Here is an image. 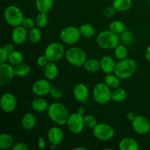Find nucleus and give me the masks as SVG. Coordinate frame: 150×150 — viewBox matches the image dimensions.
Listing matches in <instances>:
<instances>
[{
	"label": "nucleus",
	"instance_id": "28",
	"mask_svg": "<svg viewBox=\"0 0 150 150\" xmlns=\"http://www.w3.org/2000/svg\"><path fill=\"white\" fill-rule=\"evenodd\" d=\"M120 78L115 74H113V73L106 74L105 76V83H106L111 89H117V88L120 87Z\"/></svg>",
	"mask_w": 150,
	"mask_h": 150
},
{
	"label": "nucleus",
	"instance_id": "19",
	"mask_svg": "<svg viewBox=\"0 0 150 150\" xmlns=\"http://www.w3.org/2000/svg\"><path fill=\"white\" fill-rule=\"evenodd\" d=\"M43 74L48 80H54L58 76L59 68L54 62H48L43 67Z\"/></svg>",
	"mask_w": 150,
	"mask_h": 150
},
{
	"label": "nucleus",
	"instance_id": "25",
	"mask_svg": "<svg viewBox=\"0 0 150 150\" xmlns=\"http://www.w3.org/2000/svg\"><path fill=\"white\" fill-rule=\"evenodd\" d=\"M54 5L53 0H35V7L39 12L48 13Z\"/></svg>",
	"mask_w": 150,
	"mask_h": 150
},
{
	"label": "nucleus",
	"instance_id": "50",
	"mask_svg": "<svg viewBox=\"0 0 150 150\" xmlns=\"http://www.w3.org/2000/svg\"><path fill=\"white\" fill-rule=\"evenodd\" d=\"M57 145H56V144H51V146H50V148H51V149H55L56 148H57Z\"/></svg>",
	"mask_w": 150,
	"mask_h": 150
},
{
	"label": "nucleus",
	"instance_id": "46",
	"mask_svg": "<svg viewBox=\"0 0 150 150\" xmlns=\"http://www.w3.org/2000/svg\"><path fill=\"white\" fill-rule=\"evenodd\" d=\"M136 114H135L133 111H129V112H127V114H126V117H127V120H128L129 121H131V122L136 118Z\"/></svg>",
	"mask_w": 150,
	"mask_h": 150
},
{
	"label": "nucleus",
	"instance_id": "23",
	"mask_svg": "<svg viewBox=\"0 0 150 150\" xmlns=\"http://www.w3.org/2000/svg\"><path fill=\"white\" fill-rule=\"evenodd\" d=\"M14 140L13 136L8 133H1L0 135V149L4 150L13 147Z\"/></svg>",
	"mask_w": 150,
	"mask_h": 150
},
{
	"label": "nucleus",
	"instance_id": "3",
	"mask_svg": "<svg viewBox=\"0 0 150 150\" xmlns=\"http://www.w3.org/2000/svg\"><path fill=\"white\" fill-rule=\"evenodd\" d=\"M98 46L103 49H114L120 44V39L119 35L114 33L111 30H105L100 32L96 38Z\"/></svg>",
	"mask_w": 150,
	"mask_h": 150
},
{
	"label": "nucleus",
	"instance_id": "40",
	"mask_svg": "<svg viewBox=\"0 0 150 150\" xmlns=\"http://www.w3.org/2000/svg\"><path fill=\"white\" fill-rule=\"evenodd\" d=\"M48 62H49V60L48 59L46 56L44 54V55H41L38 57V59H37V64L40 67H44L48 64Z\"/></svg>",
	"mask_w": 150,
	"mask_h": 150
},
{
	"label": "nucleus",
	"instance_id": "34",
	"mask_svg": "<svg viewBox=\"0 0 150 150\" xmlns=\"http://www.w3.org/2000/svg\"><path fill=\"white\" fill-rule=\"evenodd\" d=\"M127 55H128V51L126 45L123 44H119L114 48V56L118 60H122L127 58Z\"/></svg>",
	"mask_w": 150,
	"mask_h": 150
},
{
	"label": "nucleus",
	"instance_id": "51",
	"mask_svg": "<svg viewBox=\"0 0 150 150\" xmlns=\"http://www.w3.org/2000/svg\"><path fill=\"white\" fill-rule=\"evenodd\" d=\"M147 1H150V0H147Z\"/></svg>",
	"mask_w": 150,
	"mask_h": 150
},
{
	"label": "nucleus",
	"instance_id": "12",
	"mask_svg": "<svg viewBox=\"0 0 150 150\" xmlns=\"http://www.w3.org/2000/svg\"><path fill=\"white\" fill-rule=\"evenodd\" d=\"M52 88L49 80L45 79H40L34 82L32 86V90L37 96H45L48 95Z\"/></svg>",
	"mask_w": 150,
	"mask_h": 150
},
{
	"label": "nucleus",
	"instance_id": "10",
	"mask_svg": "<svg viewBox=\"0 0 150 150\" xmlns=\"http://www.w3.org/2000/svg\"><path fill=\"white\" fill-rule=\"evenodd\" d=\"M66 125L71 133L74 134H79L81 133L83 127H85L83 115H81L78 112L70 114Z\"/></svg>",
	"mask_w": 150,
	"mask_h": 150
},
{
	"label": "nucleus",
	"instance_id": "4",
	"mask_svg": "<svg viewBox=\"0 0 150 150\" xmlns=\"http://www.w3.org/2000/svg\"><path fill=\"white\" fill-rule=\"evenodd\" d=\"M4 18L7 24L13 27L22 25L24 19L22 10L16 5H9L6 7L4 12Z\"/></svg>",
	"mask_w": 150,
	"mask_h": 150
},
{
	"label": "nucleus",
	"instance_id": "20",
	"mask_svg": "<svg viewBox=\"0 0 150 150\" xmlns=\"http://www.w3.org/2000/svg\"><path fill=\"white\" fill-rule=\"evenodd\" d=\"M119 148L120 150H138L139 144L133 138H124L120 140Z\"/></svg>",
	"mask_w": 150,
	"mask_h": 150
},
{
	"label": "nucleus",
	"instance_id": "27",
	"mask_svg": "<svg viewBox=\"0 0 150 150\" xmlns=\"http://www.w3.org/2000/svg\"><path fill=\"white\" fill-rule=\"evenodd\" d=\"M85 70L89 73H95L100 69V62L96 59H87L83 64Z\"/></svg>",
	"mask_w": 150,
	"mask_h": 150
},
{
	"label": "nucleus",
	"instance_id": "47",
	"mask_svg": "<svg viewBox=\"0 0 150 150\" xmlns=\"http://www.w3.org/2000/svg\"><path fill=\"white\" fill-rule=\"evenodd\" d=\"M145 57H146V60L150 63V45L146 48V51H145Z\"/></svg>",
	"mask_w": 150,
	"mask_h": 150
},
{
	"label": "nucleus",
	"instance_id": "11",
	"mask_svg": "<svg viewBox=\"0 0 150 150\" xmlns=\"http://www.w3.org/2000/svg\"><path fill=\"white\" fill-rule=\"evenodd\" d=\"M14 76H16L14 67L7 63L0 64V86H4L12 81Z\"/></svg>",
	"mask_w": 150,
	"mask_h": 150
},
{
	"label": "nucleus",
	"instance_id": "9",
	"mask_svg": "<svg viewBox=\"0 0 150 150\" xmlns=\"http://www.w3.org/2000/svg\"><path fill=\"white\" fill-rule=\"evenodd\" d=\"M93 135L99 141L107 142L114 137V130L110 125L105 123L98 124L93 129Z\"/></svg>",
	"mask_w": 150,
	"mask_h": 150
},
{
	"label": "nucleus",
	"instance_id": "33",
	"mask_svg": "<svg viewBox=\"0 0 150 150\" xmlns=\"http://www.w3.org/2000/svg\"><path fill=\"white\" fill-rule=\"evenodd\" d=\"M8 62L13 66H16L21 63L23 62V56L20 51H13V52L9 54Z\"/></svg>",
	"mask_w": 150,
	"mask_h": 150
},
{
	"label": "nucleus",
	"instance_id": "30",
	"mask_svg": "<svg viewBox=\"0 0 150 150\" xmlns=\"http://www.w3.org/2000/svg\"><path fill=\"white\" fill-rule=\"evenodd\" d=\"M120 39L122 44L126 45L127 47L131 46L134 42V38H133V34L130 30H127V29H125L124 32L120 34Z\"/></svg>",
	"mask_w": 150,
	"mask_h": 150
},
{
	"label": "nucleus",
	"instance_id": "13",
	"mask_svg": "<svg viewBox=\"0 0 150 150\" xmlns=\"http://www.w3.org/2000/svg\"><path fill=\"white\" fill-rule=\"evenodd\" d=\"M133 130L138 134L145 135L150 130V122L147 118L144 116H136L131 122Z\"/></svg>",
	"mask_w": 150,
	"mask_h": 150
},
{
	"label": "nucleus",
	"instance_id": "21",
	"mask_svg": "<svg viewBox=\"0 0 150 150\" xmlns=\"http://www.w3.org/2000/svg\"><path fill=\"white\" fill-rule=\"evenodd\" d=\"M21 124L24 130H32L36 125V117L32 113H26L22 117Z\"/></svg>",
	"mask_w": 150,
	"mask_h": 150
},
{
	"label": "nucleus",
	"instance_id": "49",
	"mask_svg": "<svg viewBox=\"0 0 150 150\" xmlns=\"http://www.w3.org/2000/svg\"><path fill=\"white\" fill-rule=\"evenodd\" d=\"M88 149L86 147H83V146H78V147L73 148V150H87Z\"/></svg>",
	"mask_w": 150,
	"mask_h": 150
},
{
	"label": "nucleus",
	"instance_id": "41",
	"mask_svg": "<svg viewBox=\"0 0 150 150\" xmlns=\"http://www.w3.org/2000/svg\"><path fill=\"white\" fill-rule=\"evenodd\" d=\"M116 11H117V10H115V8H114L113 6H110V7H107L104 10L103 15L106 18H111L114 16Z\"/></svg>",
	"mask_w": 150,
	"mask_h": 150
},
{
	"label": "nucleus",
	"instance_id": "26",
	"mask_svg": "<svg viewBox=\"0 0 150 150\" xmlns=\"http://www.w3.org/2000/svg\"><path fill=\"white\" fill-rule=\"evenodd\" d=\"M14 71L16 76L18 77H26L29 74L31 71V68L29 65L26 63H21V64H18V65L14 67Z\"/></svg>",
	"mask_w": 150,
	"mask_h": 150
},
{
	"label": "nucleus",
	"instance_id": "44",
	"mask_svg": "<svg viewBox=\"0 0 150 150\" xmlns=\"http://www.w3.org/2000/svg\"><path fill=\"white\" fill-rule=\"evenodd\" d=\"M38 146L40 149H43L45 147V139L44 137H40L38 139Z\"/></svg>",
	"mask_w": 150,
	"mask_h": 150
},
{
	"label": "nucleus",
	"instance_id": "14",
	"mask_svg": "<svg viewBox=\"0 0 150 150\" xmlns=\"http://www.w3.org/2000/svg\"><path fill=\"white\" fill-rule=\"evenodd\" d=\"M0 105L3 111L11 113L16 110L17 107V99L14 95L11 93H4L0 99Z\"/></svg>",
	"mask_w": 150,
	"mask_h": 150
},
{
	"label": "nucleus",
	"instance_id": "36",
	"mask_svg": "<svg viewBox=\"0 0 150 150\" xmlns=\"http://www.w3.org/2000/svg\"><path fill=\"white\" fill-rule=\"evenodd\" d=\"M48 21V17L47 13L44 12H39L37 15L36 18H35V23L38 27L42 29L47 25Z\"/></svg>",
	"mask_w": 150,
	"mask_h": 150
},
{
	"label": "nucleus",
	"instance_id": "8",
	"mask_svg": "<svg viewBox=\"0 0 150 150\" xmlns=\"http://www.w3.org/2000/svg\"><path fill=\"white\" fill-rule=\"evenodd\" d=\"M79 28L74 26H67L64 28L60 32V39L64 43L67 45H73L76 43L81 38Z\"/></svg>",
	"mask_w": 150,
	"mask_h": 150
},
{
	"label": "nucleus",
	"instance_id": "37",
	"mask_svg": "<svg viewBox=\"0 0 150 150\" xmlns=\"http://www.w3.org/2000/svg\"><path fill=\"white\" fill-rule=\"evenodd\" d=\"M83 122H84L85 127L89 129H93L98 125L96 118L92 115H90V114L83 117Z\"/></svg>",
	"mask_w": 150,
	"mask_h": 150
},
{
	"label": "nucleus",
	"instance_id": "29",
	"mask_svg": "<svg viewBox=\"0 0 150 150\" xmlns=\"http://www.w3.org/2000/svg\"><path fill=\"white\" fill-rule=\"evenodd\" d=\"M79 30H80L81 35L83 38H86V39L92 38L95 33V28L93 27V26H92L91 24H89V23L82 24L79 27Z\"/></svg>",
	"mask_w": 150,
	"mask_h": 150
},
{
	"label": "nucleus",
	"instance_id": "42",
	"mask_svg": "<svg viewBox=\"0 0 150 150\" xmlns=\"http://www.w3.org/2000/svg\"><path fill=\"white\" fill-rule=\"evenodd\" d=\"M9 53L6 51L2 47L0 48V64L1 63H5L6 62L8 61Z\"/></svg>",
	"mask_w": 150,
	"mask_h": 150
},
{
	"label": "nucleus",
	"instance_id": "18",
	"mask_svg": "<svg viewBox=\"0 0 150 150\" xmlns=\"http://www.w3.org/2000/svg\"><path fill=\"white\" fill-rule=\"evenodd\" d=\"M100 62V69L105 74L114 73L117 63L112 57L110 56H103L101 58Z\"/></svg>",
	"mask_w": 150,
	"mask_h": 150
},
{
	"label": "nucleus",
	"instance_id": "6",
	"mask_svg": "<svg viewBox=\"0 0 150 150\" xmlns=\"http://www.w3.org/2000/svg\"><path fill=\"white\" fill-rule=\"evenodd\" d=\"M111 88L105 82L97 83L92 91L94 100L100 105L108 103L111 100Z\"/></svg>",
	"mask_w": 150,
	"mask_h": 150
},
{
	"label": "nucleus",
	"instance_id": "5",
	"mask_svg": "<svg viewBox=\"0 0 150 150\" xmlns=\"http://www.w3.org/2000/svg\"><path fill=\"white\" fill-rule=\"evenodd\" d=\"M65 58L72 65L81 67L83 66L87 60V55L83 48L79 47H71L66 51Z\"/></svg>",
	"mask_w": 150,
	"mask_h": 150
},
{
	"label": "nucleus",
	"instance_id": "1",
	"mask_svg": "<svg viewBox=\"0 0 150 150\" xmlns=\"http://www.w3.org/2000/svg\"><path fill=\"white\" fill-rule=\"evenodd\" d=\"M47 114L51 121L58 125L67 124V119L70 115L65 105L59 102L50 104L47 109Z\"/></svg>",
	"mask_w": 150,
	"mask_h": 150
},
{
	"label": "nucleus",
	"instance_id": "45",
	"mask_svg": "<svg viewBox=\"0 0 150 150\" xmlns=\"http://www.w3.org/2000/svg\"><path fill=\"white\" fill-rule=\"evenodd\" d=\"M1 47H2V48H4L6 51H7L9 54L11 52H13V51H14V47H13V44L12 43H6Z\"/></svg>",
	"mask_w": 150,
	"mask_h": 150
},
{
	"label": "nucleus",
	"instance_id": "48",
	"mask_svg": "<svg viewBox=\"0 0 150 150\" xmlns=\"http://www.w3.org/2000/svg\"><path fill=\"white\" fill-rule=\"evenodd\" d=\"M79 114H80L81 115H83V114H85V108H83V107H80V108H79V109H78V111H77Z\"/></svg>",
	"mask_w": 150,
	"mask_h": 150
},
{
	"label": "nucleus",
	"instance_id": "38",
	"mask_svg": "<svg viewBox=\"0 0 150 150\" xmlns=\"http://www.w3.org/2000/svg\"><path fill=\"white\" fill-rule=\"evenodd\" d=\"M48 95L51 98L55 100H59L62 97V91L57 87H52L50 90Z\"/></svg>",
	"mask_w": 150,
	"mask_h": 150
},
{
	"label": "nucleus",
	"instance_id": "15",
	"mask_svg": "<svg viewBox=\"0 0 150 150\" xmlns=\"http://www.w3.org/2000/svg\"><path fill=\"white\" fill-rule=\"evenodd\" d=\"M73 97L79 102L86 104L89 97V91L84 83H77L73 88Z\"/></svg>",
	"mask_w": 150,
	"mask_h": 150
},
{
	"label": "nucleus",
	"instance_id": "24",
	"mask_svg": "<svg viewBox=\"0 0 150 150\" xmlns=\"http://www.w3.org/2000/svg\"><path fill=\"white\" fill-rule=\"evenodd\" d=\"M132 0H114L112 6L118 12H125L131 7Z\"/></svg>",
	"mask_w": 150,
	"mask_h": 150
},
{
	"label": "nucleus",
	"instance_id": "22",
	"mask_svg": "<svg viewBox=\"0 0 150 150\" xmlns=\"http://www.w3.org/2000/svg\"><path fill=\"white\" fill-rule=\"evenodd\" d=\"M48 105V102L43 98H41L40 96H38V98H35L32 102V108L36 112H44L47 111Z\"/></svg>",
	"mask_w": 150,
	"mask_h": 150
},
{
	"label": "nucleus",
	"instance_id": "43",
	"mask_svg": "<svg viewBox=\"0 0 150 150\" xmlns=\"http://www.w3.org/2000/svg\"><path fill=\"white\" fill-rule=\"evenodd\" d=\"M13 150H27L29 149L27 144L23 142H18L15 144L12 147Z\"/></svg>",
	"mask_w": 150,
	"mask_h": 150
},
{
	"label": "nucleus",
	"instance_id": "16",
	"mask_svg": "<svg viewBox=\"0 0 150 150\" xmlns=\"http://www.w3.org/2000/svg\"><path fill=\"white\" fill-rule=\"evenodd\" d=\"M11 38L14 43L17 45L23 44L28 38L27 29L22 25L16 26L12 31Z\"/></svg>",
	"mask_w": 150,
	"mask_h": 150
},
{
	"label": "nucleus",
	"instance_id": "17",
	"mask_svg": "<svg viewBox=\"0 0 150 150\" xmlns=\"http://www.w3.org/2000/svg\"><path fill=\"white\" fill-rule=\"evenodd\" d=\"M64 139V133L59 127H52L47 133V139L50 144L58 145Z\"/></svg>",
	"mask_w": 150,
	"mask_h": 150
},
{
	"label": "nucleus",
	"instance_id": "31",
	"mask_svg": "<svg viewBox=\"0 0 150 150\" xmlns=\"http://www.w3.org/2000/svg\"><path fill=\"white\" fill-rule=\"evenodd\" d=\"M126 98H127V92L122 88L118 87L114 89L111 93V100L114 102H122L126 99Z\"/></svg>",
	"mask_w": 150,
	"mask_h": 150
},
{
	"label": "nucleus",
	"instance_id": "35",
	"mask_svg": "<svg viewBox=\"0 0 150 150\" xmlns=\"http://www.w3.org/2000/svg\"><path fill=\"white\" fill-rule=\"evenodd\" d=\"M109 29L117 35H120L126 29L125 24L121 21H113L110 23Z\"/></svg>",
	"mask_w": 150,
	"mask_h": 150
},
{
	"label": "nucleus",
	"instance_id": "2",
	"mask_svg": "<svg viewBox=\"0 0 150 150\" xmlns=\"http://www.w3.org/2000/svg\"><path fill=\"white\" fill-rule=\"evenodd\" d=\"M137 65L136 61L133 59L126 58L122 60H119L116 64L114 73L120 79H127L134 74Z\"/></svg>",
	"mask_w": 150,
	"mask_h": 150
},
{
	"label": "nucleus",
	"instance_id": "39",
	"mask_svg": "<svg viewBox=\"0 0 150 150\" xmlns=\"http://www.w3.org/2000/svg\"><path fill=\"white\" fill-rule=\"evenodd\" d=\"M35 24H36V23H35V20L32 19V18L29 17L24 18V19L23 21V23H22V26L26 28L27 30H30L32 28L35 27Z\"/></svg>",
	"mask_w": 150,
	"mask_h": 150
},
{
	"label": "nucleus",
	"instance_id": "32",
	"mask_svg": "<svg viewBox=\"0 0 150 150\" xmlns=\"http://www.w3.org/2000/svg\"><path fill=\"white\" fill-rule=\"evenodd\" d=\"M28 38L32 43H38L42 38V32L40 28L34 27L28 32Z\"/></svg>",
	"mask_w": 150,
	"mask_h": 150
},
{
	"label": "nucleus",
	"instance_id": "7",
	"mask_svg": "<svg viewBox=\"0 0 150 150\" xmlns=\"http://www.w3.org/2000/svg\"><path fill=\"white\" fill-rule=\"evenodd\" d=\"M65 48L62 44L58 42H53L47 45L44 54L46 56L49 62H56L65 56Z\"/></svg>",
	"mask_w": 150,
	"mask_h": 150
}]
</instances>
